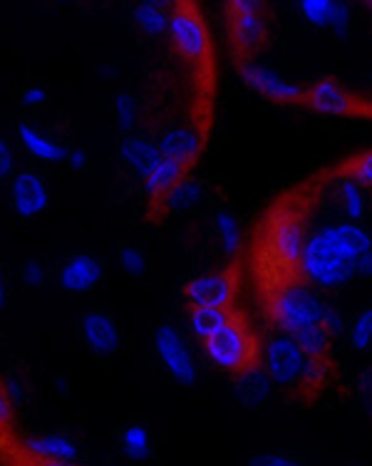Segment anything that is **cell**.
<instances>
[{
	"label": "cell",
	"instance_id": "obj_1",
	"mask_svg": "<svg viewBox=\"0 0 372 466\" xmlns=\"http://www.w3.org/2000/svg\"><path fill=\"white\" fill-rule=\"evenodd\" d=\"M298 270L316 288H340L353 279H372V236L360 221L323 226L306 236Z\"/></svg>",
	"mask_w": 372,
	"mask_h": 466
},
{
	"label": "cell",
	"instance_id": "obj_2",
	"mask_svg": "<svg viewBox=\"0 0 372 466\" xmlns=\"http://www.w3.org/2000/svg\"><path fill=\"white\" fill-rule=\"evenodd\" d=\"M261 368L276 387L286 390H316L327 372L326 360L310 358L300 342L286 332L271 335L261 348Z\"/></svg>",
	"mask_w": 372,
	"mask_h": 466
},
{
	"label": "cell",
	"instance_id": "obj_3",
	"mask_svg": "<svg viewBox=\"0 0 372 466\" xmlns=\"http://www.w3.org/2000/svg\"><path fill=\"white\" fill-rule=\"evenodd\" d=\"M268 310L281 332L300 340L310 330H318L326 325L327 303L316 293V286H310L308 280H291L273 293Z\"/></svg>",
	"mask_w": 372,
	"mask_h": 466
},
{
	"label": "cell",
	"instance_id": "obj_4",
	"mask_svg": "<svg viewBox=\"0 0 372 466\" xmlns=\"http://www.w3.org/2000/svg\"><path fill=\"white\" fill-rule=\"evenodd\" d=\"M204 352L216 368L234 375L258 362V342L238 315H234L221 330L214 332L209 340H204Z\"/></svg>",
	"mask_w": 372,
	"mask_h": 466
},
{
	"label": "cell",
	"instance_id": "obj_5",
	"mask_svg": "<svg viewBox=\"0 0 372 466\" xmlns=\"http://www.w3.org/2000/svg\"><path fill=\"white\" fill-rule=\"evenodd\" d=\"M166 35L172 37V46L184 60H189L196 67L209 65L211 60V37L204 20L191 5L189 0H179L169 13V27Z\"/></svg>",
	"mask_w": 372,
	"mask_h": 466
},
{
	"label": "cell",
	"instance_id": "obj_6",
	"mask_svg": "<svg viewBox=\"0 0 372 466\" xmlns=\"http://www.w3.org/2000/svg\"><path fill=\"white\" fill-rule=\"evenodd\" d=\"M306 224L296 214H276L268 228V251L286 268H298L300 253L306 246Z\"/></svg>",
	"mask_w": 372,
	"mask_h": 466
},
{
	"label": "cell",
	"instance_id": "obj_7",
	"mask_svg": "<svg viewBox=\"0 0 372 466\" xmlns=\"http://www.w3.org/2000/svg\"><path fill=\"white\" fill-rule=\"evenodd\" d=\"M155 350L166 372L182 382V385H191L196 380V362L191 358L189 345L184 340L179 330H174L172 325H159L155 332Z\"/></svg>",
	"mask_w": 372,
	"mask_h": 466
},
{
	"label": "cell",
	"instance_id": "obj_8",
	"mask_svg": "<svg viewBox=\"0 0 372 466\" xmlns=\"http://www.w3.org/2000/svg\"><path fill=\"white\" fill-rule=\"evenodd\" d=\"M241 77L244 82L258 95L273 99V102H283V105H293V102H303L306 99V87H300L296 82L286 80L283 75L261 63H241Z\"/></svg>",
	"mask_w": 372,
	"mask_h": 466
},
{
	"label": "cell",
	"instance_id": "obj_9",
	"mask_svg": "<svg viewBox=\"0 0 372 466\" xmlns=\"http://www.w3.org/2000/svg\"><path fill=\"white\" fill-rule=\"evenodd\" d=\"M236 296V276L231 270H214L194 279L184 288V298L189 308H231Z\"/></svg>",
	"mask_w": 372,
	"mask_h": 466
},
{
	"label": "cell",
	"instance_id": "obj_10",
	"mask_svg": "<svg viewBox=\"0 0 372 466\" xmlns=\"http://www.w3.org/2000/svg\"><path fill=\"white\" fill-rule=\"evenodd\" d=\"M10 204L20 218H35L50 207L45 179L35 171H18L10 181Z\"/></svg>",
	"mask_w": 372,
	"mask_h": 466
},
{
	"label": "cell",
	"instance_id": "obj_11",
	"mask_svg": "<svg viewBox=\"0 0 372 466\" xmlns=\"http://www.w3.org/2000/svg\"><path fill=\"white\" fill-rule=\"evenodd\" d=\"M156 147H159V152L164 157H169V159L184 164V167H191L201 154V147H204V132L194 125L172 127L159 137Z\"/></svg>",
	"mask_w": 372,
	"mask_h": 466
},
{
	"label": "cell",
	"instance_id": "obj_12",
	"mask_svg": "<svg viewBox=\"0 0 372 466\" xmlns=\"http://www.w3.org/2000/svg\"><path fill=\"white\" fill-rule=\"evenodd\" d=\"M306 102L320 115H353L355 105L353 95L340 82L323 77L306 90Z\"/></svg>",
	"mask_w": 372,
	"mask_h": 466
},
{
	"label": "cell",
	"instance_id": "obj_13",
	"mask_svg": "<svg viewBox=\"0 0 372 466\" xmlns=\"http://www.w3.org/2000/svg\"><path fill=\"white\" fill-rule=\"evenodd\" d=\"M23 451L45 464H73L77 459V444L65 434H40L23 441Z\"/></svg>",
	"mask_w": 372,
	"mask_h": 466
},
{
	"label": "cell",
	"instance_id": "obj_14",
	"mask_svg": "<svg viewBox=\"0 0 372 466\" xmlns=\"http://www.w3.org/2000/svg\"><path fill=\"white\" fill-rule=\"evenodd\" d=\"M82 338L97 355H112L119 348V330L115 320L102 310H90L82 318Z\"/></svg>",
	"mask_w": 372,
	"mask_h": 466
},
{
	"label": "cell",
	"instance_id": "obj_15",
	"mask_svg": "<svg viewBox=\"0 0 372 466\" xmlns=\"http://www.w3.org/2000/svg\"><path fill=\"white\" fill-rule=\"evenodd\" d=\"M273 380L268 377L258 362L251 368L236 372V385H234V395L244 407H261V404L273 395Z\"/></svg>",
	"mask_w": 372,
	"mask_h": 466
},
{
	"label": "cell",
	"instance_id": "obj_16",
	"mask_svg": "<svg viewBox=\"0 0 372 466\" xmlns=\"http://www.w3.org/2000/svg\"><path fill=\"white\" fill-rule=\"evenodd\" d=\"M102 279V263L92 256H73L60 270V286L70 293H87Z\"/></svg>",
	"mask_w": 372,
	"mask_h": 466
},
{
	"label": "cell",
	"instance_id": "obj_17",
	"mask_svg": "<svg viewBox=\"0 0 372 466\" xmlns=\"http://www.w3.org/2000/svg\"><path fill=\"white\" fill-rule=\"evenodd\" d=\"M231 33H234V43L241 53L248 55L258 50L266 40L264 13H234L231 15Z\"/></svg>",
	"mask_w": 372,
	"mask_h": 466
},
{
	"label": "cell",
	"instance_id": "obj_18",
	"mask_svg": "<svg viewBox=\"0 0 372 466\" xmlns=\"http://www.w3.org/2000/svg\"><path fill=\"white\" fill-rule=\"evenodd\" d=\"M18 139L20 144L25 147V152L30 157H35L40 162L47 164H57L65 162V157H67V149H65L63 144L53 142L50 137H45L40 129H35L33 125H25V122H20L18 125Z\"/></svg>",
	"mask_w": 372,
	"mask_h": 466
},
{
	"label": "cell",
	"instance_id": "obj_19",
	"mask_svg": "<svg viewBox=\"0 0 372 466\" xmlns=\"http://www.w3.org/2000/svg\"><path fill=\"white\" fill-rule=\"evenodd\" d=\"M119 157L136 177H145L146 171L155 167L156 159L162 157V152L155 142H149L145 137H127L119 144Z\"/></svg>",
	"mask_w": 372,
	"mask_h": 466
},
{
	"label": "cell",
	"instance_id": "obj_20",
	"mask_svg": "<svg viewBox=\"0 0 372 466\" xmlns=\"http://www.w3.org/2000/svg\"><path fill=\"white\" fill-rule=\"evenodd\" d=\"M186 169H189V167L174 162V159H169V157H164L162 154V157L156 159L155 167H152V169L146 171L145 177H142L146 194H149L152 198H159L164 191H169V188H172L176 181L182 179L184 171Z\"/></svg>",
	"mask_w": 372,
	"mask_h": 466
},
{
	"label": "cell",
	"instance_id": "obj_21",
	"mask_svg": "<svg viewBox=\"0 0 372 466\" xmlns=\"http://www.w3.org/2000/svg\"><path fill=\"white\" fill-rule=\"evenodd\" d=\"M204 198V187L196 179H179L169 191H164L159 197V204L166 214H182L189 211L191 207H196Z\"/></svg>",
	"mask_w": 372,
	"mask_h": 466
},
{
	"label": "cell",
	"instance_id": "obj_22",
	"mask_svg": "<svg viewBox=\"0 0 372 466\" xmlns=\"http://www.w3.org/2000/svg\"><path fill=\"white\" fill-rule=\"evenodd\" d=\"M231 318H234L231 308H209V305L191 308L189 330L194 338H199V340L204 342V340H209L214 332L221 330Z\"/></svg>",
	"mask_w": 372,
	"mask_h": 466
},
{
	"label": "cell",
	"instance_id": "obj_23",
	"mask_svg": "<svg viewBox=\"0 0 372 466\" xmlns=\"http://www.w3.org/2000/svg\"><path fill=\"white\" fill-rule=\"evenodd\" d=\"M337 194H340V204H343V211L347 214V218L350 221H360L365 216V207H367L365 187L355 179L350 171L337 179Z\"/></svg>",
	"mask_w": 372,
	"mask_h": 466
},
{
	"label": "cell",
	"instance_id": "obj_24",
	"mask_svg": "<svg viewBox=\"0 0 372 466\" xmlns=\"http://www.w3.org/2000/svg\"><path fill=\"white\" fill-rule=\"evenodd\" d=\"M135 23L139 25L142 33L146 35H164L166 27H169V10L156 5V3H146V0H139L135 8Z\"/></svg>",
	"mask_w": 372,
	"mask_h": 466
},
{
	"label": "cell",
	"instance_id": "obj_25",
	"mask_svg": "<svg viewBox=\"0 0 372 466\" xmlns=\"http://www.w3.org/2000/svg\"><path fill=\"white\" fill-rule=\"evenodd\" d=\"M214 226H216V236L224 253L228 258H236L238 251H241V228H238L236 218L228 211H218L216 218H214Z\"/></svg>",
	"mask_w": 372,
	"mask_h": 466
},
{
	"label": "cell",
	"instance_id": "obj_26",
	"mask_svg": "<svg viewBox=\"0 0 372 466\" xmlns=\"http://www.w3.org/2000/svg\"><path fill=\"white\" fill-rule=\"evenodd\" d=\"M122 449L132 461H145L152 454V440H149V431L142 424H132L127 430L122 431Z\"/></svg>",
	"mask_w": 372,
	"mask_h": 466
},
{
	"label": "cell",
	"instance_id": "obj_27",
	"mask_svg": "<svg viewBox=\"0 0 372 466\" xmlns=\"http://www.w3.org/2000/svg\"><path fill=\"white\" fill-rule=\"evenodd\" d=\"M337 0H300V13L310 25L327 27Z\"/></svg>",
	"mask_w": 372,
	"mask_h": 466
},
{
	"label": "cell",
	"instance_id": "obj_28",
	"mask_svg": "<svg viewBox=\"0 0 372 466\" xmlns=\"http://www.w3.org/2000/svg\"><path fill=\"white\" fill-rule=\"evenodd\" d=\"M350 345L357 352H365L372 345V305L365 308L363 313L355 318V323L350 325Z\"/></svg>",
	"mask_w": 372,
	"mask_h": 466
},
{
	"label": "cell",
	"instance_id": "obj_29",
	"mask_svg": "<svg viewBox=\"0 0 372 466\" xmlns=\"http://www.w3.org/2000/svg\"><path fill=\"white\" fill-rule=\"evenodd\" d=\"M112 105H115V119H117L119 129L129 132L136 125V115H139L136 99L132 95H117L112 99Z\"/></svg>",
	"mask_w": 372,
	"mask_h": 466
},
{
	"label": "cell",
	"instance_id": "obj_30",
	"mask_svg": "<svg viewBox=\"0 0 372 466\" xmlns=\"http://www.w3.org/2000/svg\"><path fill=\"white\" fill-rule=\"evenodd\" d=\"M119 263L127 270L129 276H145L146 273V256L136 246H122L119 248Z\"/></svg>",
	"mask_w": 372,
	"mask_h": 466
},
{
	"label": "cell",
	"instance_id": "obj_31",
	"mask_svg": "<svg viewBox=\"0 0 372 466\" xmlns=\"http://www.w3.org/2000/svg\"><path fill=\"white\" fill-rule=\"evenodd\" d=\"M350 174L360 181L363 187H372V152L363 154L360 159H355L350 167Z\"/></svg>",
	"mask_w": 372,
	"mask_h": 466
},
{
	"label": "cell",
	"instance_id": "obj_32",
	"mask_svg": "<svg viewBox=\"0 0 372 466\" xmlns=\"http://www.w3.org/2000/svg\"><path fill=\"white\" fill-rule=\"evenodd\" d=\"M254 466H298V457H288V454H256L251 457Z\"/></svg>",
	"mask_w": 372,
	"mask_h": 466
},
{
	"label": "cell",
	"instance_id": "obj_33",
	"mask_svg": "<svg viewBox=\"0 0 372 466\" xmlns=\"http://www.w3.org/2000/svg\"><path fill=\"white\" fill-rule=\"evenodd\" d=\"M23 279H25L27 286H33V288L43 286L47 279L45 266H43L40 260H27L25 268H23Z\"/></svg>",
	"mask_w": 372,
	"mask_h": 466
},
{
	"label": "cell",
	"instance_id": "obj_34",
	"mask_svg": "<svg viewBox=\"0 0 372 466\" xmlns=\"http://www.w3.org/2000/svg\"><path fill=\"white\" fill-rule=\"evenodd\" d=\"M15 171V154L10 149V144L0 137V181L10 179Z\"/></svg>",
	"mask_w": 372,
	"mask_h": 466
},
{
	"label": "cell",
	"instance_id": "obj_35",
	"mask_svg": "<svg viewBox=\"0 0 372 466\" xmlns=\"http://www.w3.org/2000/svg\"><path fill=\"white\" fill-rule=\"evenodd\" d=\"M13 424V397L5 392V387H0V437L10 430Z\"/></svg>",
	"mask_w": 372,
	"mask_h": 466
},
{
	"label": "cell",
	"instance_id": "obj_36",
	"mask_svg": "<svg viewBox=\"0 0 372 466\" xmlns=\"http://www.w3.org/2000/svg\"><path fill=\"white\" fill-rule=\"evenodd\" d=\"M347 25H350V8H347L346 3H340V0H337L336 8H333V15H330V23H327V27H333L336 33H346Z\"/></svg>",
	"mask_w": 372,
	"mask_h": 466
},
{
	"label": "cell",
	"instance_id": "obj_37",
	"mask_svg": "<svg viewBox=\"0 0 372 466\" xmlns=\"http://www.w3.org/2000/svg\"><path fill=\"white\" fill-rule=\"evenodd\" d=\"M326 328L330 330V335H333V338L346 332V320L340 318V313H337L333 305H327V310H326Z\"/></svg>",
	"mask_w": 372,
	"mask_h": 466
},
{
	"label": "cell",
	"instance_id": "obj_38",
	"mask_svg": "<svg viewBox=\"0 0 372 466\" xmlns=\"http://www.w3.org/2000/svg\"><path fill=\"white\" fill-rule=\"evenodd\" d=\"M45 102L47 92L43 87H37V85H33V87H27L23 92V105H27V107H37V105H45Z\"/></svg>",
	"mask_w": 372,
	"mask_h": 466
},
{
	"label": "cell",
	"instance_id": "obj_39",
	"mask_svg": "<svg viewBox=\"0 0 372 466\" xmlns=\"http://www.w3.org/2000/svg\"><path fill=\"white\" fill-rule=\"evenodd\" d=\"M234 13H264V0H231V15Z\"/></svg>",
	"mask_w": 372,
	"mask_h": 466
},
{
	"label": "cell",
	"instance_id": "obj_40",
	"mask_svg": "<svg viewBox=\"0 0 372 466\" xmlns=\"http://www.w3.org/2000/svg\"><path fill=\"white\" fill-rule=\"evenodd\" d=\"M65 162L70 164L75 171L87 169V154L82 152V149H67V157H65Z\"/></svg>",
	"mask_w": 372,
	"mask_h": 466
},
{
	"label": "cell",
	"instance_id": "obj_41",
	"mask_svg": "<svg viewBox=\"0 0 372 466\" xmlns=\"http://www.w3.org/2000/svg\"><path fill=\"white\" fill-rule=\"evenodd\" d=\"M5 392H8L10 397H18L23 395V387H20L18 382H8V385H5Z\"/></svg>",
	"mask_w": 372,
	"mask_h": 466
},
{
	"label": "cell",
	"instance_id": "obj_42",
	"mask_svg": "<svg viewBox=\"0 0 372 466\" xmlns=\"http://www.w3.org/2000/svg\"><path fill=\"white\" fill-rule=\"evenodd\" d=\"M146 3H156V5H162V8L174 10V5H176L179 0H146Z\"/></svg>",
	"mask_w": 372,
	"mask_h": 466
},
{
	"label": "cell",
	"instance_id": "obj_43",
	"mask_svg": "<svg viewBox=\"0 0 372 466\" xmlns=\"http://www.w3.org/2000/svg\"><path fill=\"white\" fill-rule=\"evenodd\" d=\"M5 303V283H3V276H0V305Z\"/></svg>",
	"mask_w": 372,
	"mask_h": 466
},
{
	"label": "cell",
	"instance_id": "obj_44",
	"mask_svg": "<svg viewBox=\"0 0 372 466\" xmlns=\"http://www.w3.org/2000/svg\"><path fill=\"white\" fill-rule=\"evenodd\" d=\"M57 3H60V0H57Z\"/></svg>",
	"mask_w": 372,
	"mask_h": 466
},
{
	"label": "cell",
	"instance_id": "obj_45",
	"mask_svg": "<svg viewBox=\"0 0 372 466\" xmlns=\"http://www.w3.org/2000/svg\"><path fill=\"white\" fill-rule=\"evenodd\" d=\"M370 3H372V0H370Z\"/></svg>",
	"mask_w": 372,
	"mask_h": 466
}]
</instances>
